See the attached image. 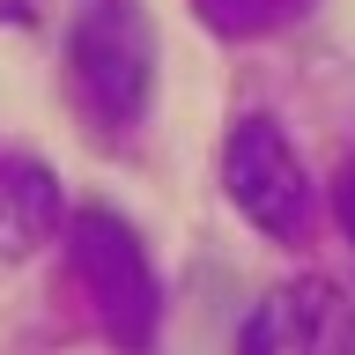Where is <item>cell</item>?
I'll list each match as a JSON object with an SVG mask.
<instances>
[{
  "instance_id": "6da1fadb",
  "label": "cell",
  "mask_w": 355,
  "mask_h": 355,
  "mask_svg": "<svg viewBox=\"0 0 355 355\" xmlns=\"http://www.w3.org/2000/svg\"><path fill=\"white\" fill-rule=\"evenodd\" d=\"M67 74H74V104L104 133L141 126L155 89V30L141 0H82L67 15Z\"/></svg>"
},
{
  "instance_id": "3957f363",
  "label": "cell",
  "mask_w": 355,
  "mask_h": 355,
  "mask_svg": "<svg viewBox=\"0 0 355 355\" xmlns=\"http://www.w3.org/2000/svg\"><path fill=\"white\" fill-rule=\"evenodd\" d=\"M222 193L237 200L244 222H259L266 237H296L311 215V178L304 155L288 148V133L274 119H237L222 141Z\"/></svg>"
},
{
  "instance_id": "7a4b0ae2",
  "label": "cell",
  "mask_w": 355,
  "mask_h": 355,
  "mask_svg": "<svg viewBox=\"0 0 355 355\" xmlns=\"http://www.w3.org/2000/svg\"><path fill=\"white\" fill-rule=\"evenodd\" d=\"M67 244H74V282L96 304L104 333L119 348H148L163 318V288H155L148 244L133 237V222H119L111 207H82L67 222Z\"/></svg>"
},
{
  "instance_id": "5b68a950",
  "label": "cell",
  "mask_w": 355,
  "mask_h": 355,
  "mask_svg": "<svg viewBox=\"0 0 355 355\" xmlns=\"http://www.w3.org/2000/svg\"><path fill=\"white\" fill-rule=\"evenodd\" d=\"M60 215H67L60 178L30 155H0V252H37L60 230Z\"/></svg>"
},
{
  "instance_id": "8992f818",
  "label": "cell",
  "mask_w": 355,
  "mask_h": 355,
  "mask_svg": "<svg viewBox=\"0 0 355 355\" xmlns=\"http://www.w3.org/2000/svg\"><path fill=\"white\" fill-rule=\"evenodd\" d=\"M304 0H207V15L222 22V30H266V22L296 15Z\"/></svg>"
},
{
  "instance_id": "277c9868",
  "label": "cell",
  "mask_w": 355,
  "mask_h": 355,
  "mask_svg": "<svg viewBox=\"0 0 355 355\" xmlns=\"http://www.w3.org/2000/svg\"><path fill=\"white\" fill-rule=\"evenodd\" d=\"M237 355H355V304L318 274L282 282L244 318Z\"/></svg>"
},
{
  "instance_id": "52a82bcc",
  "label": "cell",
  "mask_w": 355,
  "mask_h": 355,
  "mask_svg": "<svg viewBox=\"0 0 355 355\" xmlns=\"http://www.w3.org/2000/svg\"><path fill=\"white\" fill-rule=\"evenodd\" d=\"M333 215H340V230H348V244H355V155L340 163V185H333Z\"/></svg>"
}]
</instances>
